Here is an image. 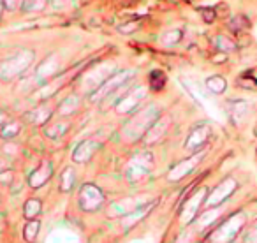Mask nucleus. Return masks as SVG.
I'll list each match as a JSON object with an SVG mask.
<instances>
[{
  "instance_id": "obj_9",
  "label": "nucleus",
  "mask_w": 257,
  "mask_h": 243,
  "mask_svg": "<svg viewBox=\"0 0 257 243\" xmlns=\"http://www.w3.org/2000/svg\"><path fill=\"white\" fill-rule=\"evenodd\" d=\"M215 44H217L220 49H224V51H229V49L236 48V44H234L233 40L227 39V37H222V36H218L217 39H215Z\"/></svg>"
},
{
  "instance_id": "obj_10",
  "label": "nucleus",
  "mask_w": 257,
  "mask_h": 243,
  "mask_svg": "<svg viewBox=\"0 0 257 243\" xmlns=\"http://www.w3.org/2000/svg\"><path fill=\"white\" fill-rule=\"evenodd\" d=\"M37 229H39V222H37V220H32V222L25 227V238L34 240L36 238V235H37Z\"/></svg>"
},
{
  "instance_id": "obj_5",
  "label": "nucleus",
  "mask_w": 257,
  "mask_h": 243,
  "mask_svg": "<svg viewBox=\"0 0 257 243\" xmlns=\"http://www.w3.org/2000/svg\"><path fill=\"white\" fill-rule=\"evenodd\" d=\"M150 85H152L153 90H162L166 85V76L164 73H161V71H153L152 74H150Z\"/></svg>"
},
{
  "instance_id": "obj_2",
  "label": "nucleus",
  "mask_w": 257,
  "mask_h": 243,
  "mask_svg": "<svg viewBox=\"0 0 257 243\" xmlns=\"http://www.w3.org/2000/svg\"><path fill=\"white\" fill-rule=\"evenodd\" d=\"M208 136H210V129L206 125L196 127V129L192 130V134H190L189 141H187V146H189V148H197V146L205 145Z\"/></svg>"
},
{
  "instance_id": "obj_4",
  "label": "nucleus",
  "mask_w": 257,
  "mask_h": 243,
  "mask_svg": "<svg viewBox=\"0 0 257 243\" xmlns=\"http://www.w3.org/2000/svg\"><path fill=\"white\" fill-rule=\"evenodd\" d=\"M206 86H208L213 93H222L225 90V80L220 76H212L206 81Z\"/></svg>"
},
{
  "instance_id": "obj_6",
  "label": "nucleus",
  "mask_w": 257,
  "mask_h": 243,
  "mask_svg": "<svg viewBox=\"0 0 257 243\" xmlns=\"http://www.w3.org/2000/svg\"><path fill=\"white\" fill-rule=\"evenodd\" d=\"M229 29L233 32H243V30L249 29V20L245 16H234L233 20L229 21Z\"/></svg>"
},
{
  "instance_id": "obj_7",
  "label": "nucleus",
  "mask_w": 257,
  "mask_h": 243,
  "mask_svg": "<svg viewBox=\"0 0 257 243\" xmlns=\"http://www.w3.org/2000/svg\"><path fill=\"white\" fill-rule=\"evenodd\" d=\"M231 115H233V118L236 122H240L241 118L247 115V104L245 102H241V101H236L231 104Z\"/></svg>"
},
{
  "instance_id": "obj_3",
  "label": "nucleus",
  "mask_w": 257,
  "mask_h": 243,
  "mask_svg": "<svg viewBox=\"0 0 257 243\" xmlns=\"http://www.w3.org/2000/svg\"><path fill=\"white\" fill-rule=\"evenodd\" d=\"M102 194H101V191L99 189H95V187H92V185H86V187H83L81 189V204H83V208H86V202L88 201H93V204L95 206H99L102 202Z\"/></svg>"
},
{
  "instance_id": "obj_13",
  "label": "nucleus",
  "mask_w": 257,
  "mask_h": 243,
  "mask_svg": "<svg viewBox=\"0 0 257 243\" xmlns=\"http://www.w3.org/2000/svg\"><path fill=\"white\" fill-rule=\"evenodd\" d=\"M81 4H88V2H92V0H80Z\"/></svg>"
},
{
  "instance_id": "obj_12",
  "label": "nucleus",
  "mask_w": 257,
  "mask_h": 243,
  "mask_svg": "<svg viewBox=\"0 0 257 243\" xmlns=\"http://www.w3.org/2000/svg\"><path fill=\"white\" fill-rule=\"evenodd\" d=\"M245 243H257V224L252 227V231H250L249 235H247Z\"/></svg>"
},
{
  "instance_id": "obj_11",
  "label": "nucleus",
  "mask_w": 257,
  "mask_h": 243,
  "mask_svg": "<svg viewBox=\"0 0 257 243\" xmlns=\"http://www.w3.org/2000/svg\"><path fill=\"white\" fill-rule=\"evenodd\" d=\"M201 14H203V18H205V21H208V23L215 20V16H217V14H215V9H210V7L201 9Z\"/></svg>"
},
{
  "instance_id": "obj_8",
  "label": "nucleus",
  "mask_w": 257,
  "mask_h": 243,
  "mask_svg": "<svg viewBox=\"0 0 257 243\" xmlns=\"http://www.w3.org/2000/svg\"><path fill=\"white\" fill-rule=\"evenodd\" d=\"M37 213H41V202L37 201V199H30V201H27V204H25V217L34 219Z\"/></svg>"
},
{
  "instance_id": "obj_1",
  "label": "nucleus",
  "mask_w": 257,
  "mask_h": 243,
  "mask_svg": "<svg viewBox=\"0 0 257 243\" xmlns=\"http://www.w3.org/2000/svg\"><path fill=\"white\" fill-rule=\"evenodd\" d=\"M234 191H236V182L231 180V178H227L225 182H222L220 185L213 191V194H212V198H210L208 202L210 204H218V202L225 201V199L229 198Z\"/></svg>"
}]
</instances>
